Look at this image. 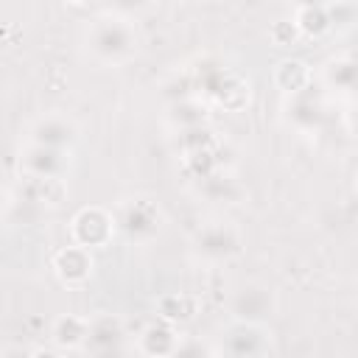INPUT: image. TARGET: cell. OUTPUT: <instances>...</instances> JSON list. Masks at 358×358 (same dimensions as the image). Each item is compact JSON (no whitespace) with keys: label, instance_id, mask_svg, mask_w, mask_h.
<instances>
[{"label":"cell","instance_id":"19","mask_svg":"<svg viewBox=\"0 0 358 358\" xmlns=\"http://www.w3.org/2000/svg\"><path fill=\"white\" fill-rule=\"evenodd\" d=\"M159 310L165 319H190L193 316V305L187 296H165Z\"/></svg>","mask_w":358,"mask_h":358},{"label":"cell","instance_id":"16","mask_svg":"<svg viewBox=\"0 0 358 358\" xmlns=\"http://www.w3.org/2000/svg\"><path fill=\"white\" fill-rule=\"evenodd\" d=\"M201 190H204V196L213 199V201H224V199H232V196L238 193V190H235V182H232L229 176H218V173L207 176V179L201 182Z\"/></svg>","mask_w":358,"mask_h":358},{"label":"cell","instance_id":"5","mask_svg":"<svg viewBox=\"0 0 358 358\" xmlns=\"http://www.w3.org/2000/svg\"><path fill=\"white\" fill-rule=\"evenodd\" d=\"M263 352H266V338L249 322H243L227 333V355L229 358H260Z\"/></svg>","mask_w":358,"mask_h":358},{"label":"cell","instance_id":"23","mask_svg":"<svg viewBox=\"0 0 358 358\" xmlns=\"http://www.w3.org/2000/svg\"><path fill=\"white\" fill-rule=\"evenodd\" d=\"M227 358H229V355H227Z\"/></svg>","mask_w":358,"mask_h":358},{"label":"cell","instance_id":"6","mask_svg":"<svg viewBox=\"0 0 358 358\" xmlns=\"http://www.w3.org/2000/svg\"><path fill=\"white\" fill-rule=\"evenodd\" d=\"M87 350L90 352H106V350H117L123 347V324L115 316H101L90 324L87 330Z\"/></svg>","mask_w":358,"mask_h":358},{"label":"cell","instance_id":"10","mask_svg":"<svg viewBox=\"0 0 358 358\" xmlns=\"http://www.w3.org/2000/svg\"><path fill=\"white\" fill-rule=\"evenodd\" d=\"M34 140H36V145L64 151V145L73 140V126L64 123V120H59V117H48V120H42V123L36 126Z\"/></svg>","mask_w":358,"mask_h":358},{"label":"cell","instance_id":"17","mask_svg":"<svg viewBox=\"0 0 358 358\" xmlns=\"http://www.w3.org/2000/svg\"><path fill=\"white\" fill-rule=\"evenodd\" d=\"M330 81L344 90H358V64L355 62H336L330 67Z\"/></svg>","mask_w":358,"mask_h":358},{"label":"cell","instance_id":"15","mask_svg":"<svg viewBox=\"0 0 358 358\" xmlns=\"http://www.w3.org/2000/svg\"><path fill=\"white\" fill-rule=\"evenodd\" d=\"M277 81H280L282 90L299 92L308 84V70H305L302 62H282L280 70H277Z\"/></svg>","mask_w":358,"mask_h":358},{"label":"cell","instance_id":"9","mask_svg":"<svg viewBox=\"0 0 358 358\" xmlns=\"http://www.w3.org/2000/svg\"><path fill=\"white\" fill-rule=\"evenodd\" d=\"M90 268H92V260L84 249H64L59 257H56V271L62 274V280L67 282H81L90 277Z\"/></svg>","mask_w":358,"mask_h":358},{"label":"cell","instance_id":"20","mask_svg":"<svg viewBox=\"0 0 358 358\" xmlns=\"http://www.w3.org/2000/svg\"><path fill=\"white\" fill-rule=\"evenodd\" d=\"M171 358H210V352H207V347L199 344V341H182V344L173 350Z\"/></svg>","mask_w":358,"mask_h":358},{"label":"cell","instance_id":"18","mask_svg":"<svg viewBox=\"0 0 358 358\" xmlns=\"http://www.w3.org/2000/svg\"><path fill=\"white\" fill-rule=\"evenodd\" d=\"M173 120L182 123L185 129H196L204 123V109L199 103H190V101H182L173 106Z\"/></svg>","mask_w":358,"mask_h":358},{"label":"cell","instance_id":"21","mask_svg":"<svg viewBox=\"0 0 358 358\" xmlns=\"http://www.w3.org/2000/svg\"><path fill=\"white\" fill-rule=\"evenodd\" d=\"M92 358H129V355L123 347H117V350H106V352H92Z\"/></svg>","mask_w":358,"mask_h":358},{"label":"cell","instance_id":"4","mask_svg":"<svg viewBox=\"0 0 358 358\" xmlns=\"http://www.w3.org/2000/svg\"><path fill=\"white\" fill-rule=\"evenodd\" d=\"M109 232H112V218L98 207L81 210L73 221V235L81 246H98L109 238Z\"/></svg>","mask_w":358,"mask_h":358},{"label":"cell","instance_id":"2","mask_svg":"<svg viewBox=\"0 0 358 358\" xmlns=\"http://www.w3.org/2000/svg\"><path fill=\"white\" fill-rule=\"evenodd\" d=\"M157 221H159V213L151 201L145 199H137V201H129L117 218L120 229L129 235V238H148L157 232Z\"/></svg>","mask_w":358,"mask_h":358},{"label":"cell","instance_id":"7","mask_svg":"<svg viewBox=\"0 0 358 358\" xmlns=\"http://www.w3.org/2000/svg\"><path fill=\"white\" fill-rule=\"evenodd\" d=\"M64 165H67V159H64V151H59V148L34 145V148L25 154V168H28V173L36 176V179H56Z\"/></svg>","mask_w":358,"mask_h":358},{"label":"cell","instance_id":"11","mask_svg":"<svg viewBox=\"0 0 358 358\" xmlns=\"http://www.w3.org/2000/svg\"><path fill=\"white\" fill-rule=\"evenodd\" d=\"M176 347H179V341H176V336H173V330L168 324H151L143 333V350L148 355H154V358L157 355L159 358H171Z\"/></svg>","mask_w":358,"mask_h":358},{"label":"cell","instance_id":"12","mask_svg":"<svg viewBox=\"0 0 358 358\" xmlns=\"http://www.w3.org/2000/svg\"><path fill=\"white\" fill-rule=\"evenodd\" d=\"M327 25H330L327 8H322V6H299L296 28H302L305 34H322V31H327Z\"/></svg>","mask_w":358,"mask_h":358},{"label":"cell","instance_id":"3","mask_svg":"<svg viewBox=\"0 0 358 358\" xmlns=\"http://www.w3.org/2000/svg\"><path fill=\"white\" fill-rule=\"evenodd\" d=\"M196 246L204 257H213V260H227L232 255H238L241 249V241L235 235V229L224 227V224H210L199 232L196 238Z\"/></svg>","mask_w":358,"mask_h":358},{"label":"cell","instance_id":"13","mask_svg":"<svg viewBox=\"0 0 358 358\" xmlns=\"http://www.w3.org/2000/svg\"><path fill=\"white\" fill-rule=\"evenodd\" d=\"M291 117H294L299 126L313 129V126H319V120H322V106H319L316 98H310V95H299V98L294 101Z\"/></svg>","mask_w":358,"mask_h":358},{"label":"cell","instance_id":"14","mask_svg":"<svg viewBox=\"0 0 358 358\" xmlns=\"http://www.w3.org/2000/svg\"><path fill=\"white\" fill-rule=\"evenodd\" d=\"M87 324L81 322V319H73V316H67V319H59V324H56V341L62 344V347H76V344H81V341H87Z\"/></svg>","mask_w":358,"mask_h":358},{"label":"cell","instance_id":"1","mask_svg":"<svg viewBox=\"0 0 358 358\" xmlns=\"http://www.w3.org/2000/svg\"><path fill=\"white\" fill-rule=\"evenodd\" d=\"M90 48L103 62H123L134 50V31L123 20H98L90 31Z\"/></svg>","mask_w":358,"mask_h":358},{"label":"cell","instance_id":"22","mask_svg":"<svg viewBox=\"0 0 358 358\" xmlns=\"http://www.w3.org/2000/svg\"><path fill=\"white\" fill-rule=\"evenodd\" d=\"M3 358H31L25 350H20V347H11V350H6V355Z\"/></svg>","mask_w":358,"mask_h":358},{"label":"cell","instance_id":"8","mask_svg":"<svg viewBox=\"0 0 358 358\" xmlns=\"http://www.w3.org/2000/svg\"><path fill=\"white\" fill-rule=\"evenodd\" d=\"M232 310H235L241 319H246V322L260 319V316H266V313L271 310V296H268L266 288L246 285V288H241V291L235 294V299H232Z\"/></svg>","mask_w":358,"mask_h":358}]
</instances>
